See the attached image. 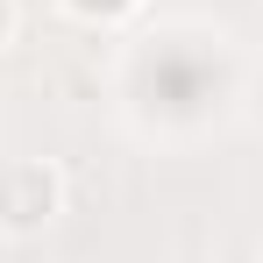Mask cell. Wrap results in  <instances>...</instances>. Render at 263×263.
<instances>
[{"instance_id": "obj_1", "label": "cell", "mask_w": 263, "mask_h": 263, "mask_svg": "<svg viewBox=\"0 0 263 263\" xmlns=\"http://www.w3.org/2000/svg\"><path fill=\"white\" fill-rule=\"evenodd\" d=\"M64 214V171L50 157H0V235L29 242L50 235Z\"/></svg>"}, {"instance_id": "obj_2", "label": "cell", "mask_w": 263, "mask_h": 263, "mask_svg": "<svg viewBox=\"0 0 263 263\" xmlns=\"http://www.w3.org/2000/svg\"><path fill=\"white\" fill-rule=\"evenodd\" d=\"M64 7H71L79 22H121V14H135L142 0H64Z\"/></svg>"}, {"instance_id": "obj_3", "label": "cell", "mask_w": 263, "mask_h": 263, "mask_svg": "<svg viewBox=\"0 0 263 263\" xmlns=\"http://www.w3.org/2000/svg\"><path fill=\"white\" fill-rule=\"evenodd\" d=\"M14 29H22V7H14V0H0V50L14 43Z\"/></svg>"}]
</instances>
